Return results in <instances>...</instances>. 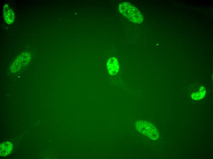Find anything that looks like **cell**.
Returning <instances> with one entry per match:
<instances>
[{"label":"cell","instance_id":"52a82bcc","mask_svg":"<svg viewBox=\"0 0 213 159\" xmlns=\"http://www.w3.org/2000/svg\"><path fill=\"white\" fill-rule=\"evenodd\" d=\"M205 89H200L198 92L194 94V96H192V98L194 99L199 100L205 96Z\"/></svg>","mask_w":213,"mask_h":159},{"label":"cell","instance_id":"6da1fadb","mask_svg":"<svg viewBox=\"0 0 213 159\" xmlns=\"http://www.w3.org/2000/svg\"><path fill=\"white\" fill-rule=\"evenodd\" d=\"M120 13L130 21L136 24L142 22L143 18L140 11L136 7L128 2L121 3L118 6Z\"/></svg>","mask_w":213,"mask_h":159},{"label":"cell","instance_id":"7a4b0ae2","mask_svg":"<svg viewBox=\"0 0 213 159\" xmlns=\"http://www.w3.org/2000/svg\"><path fill=\"white\" fill-rule=\"evenodd\" d=\"M137 130L144 135L153 140H156L159 135L156 128L151 123L143 120H138L136 122Z\"/></svg>","mask_w":213,"mask_h":159},{"label":"cell","instance_id":"5b68a950","mask_svg":"<svg viewBox=\"0 0 213 159\" xmlns=\"http://www.w3.org/2000/svg\"><path fill=\"white\" fill-rule=\"evenodd\" d=\"M3 13L6 22L9 24L12 23L14 19V13L7 4L5 5L4 6Z\"/></svg>","mask_w":213,"mask_h":159},{"label":"cell","instance_id":"277c9868","mask_svg":"<svg viewBox=\"0 0 213 159\" xmlns=\"http://www.w3.org/2000/svg\"><path fill=\"white\" fill-rule=\"evenodd\" d=\"M107 67L110 75H114L116 74L118 72L119 68L117 59L114 57L110 58L107 61Z\"/></svg>","mask_w":213,"mask_h":159},{"label":"cell","instance_id":"8992f818","mask_svg":"<svg viewBox=\"0 0 213 159\" xmlns=\"http://www.w3.org/2000/svg\"><path fill=\"white\" fill-rule=\"evenodd\" d=\"M13 145L10 142L7 141L0 144V155L1 156H6L9 155L13 149Z\"/></svg>","mask_w":213,"mask_h":159},{"label":"cell","instance_id":"3957f363","mask_svg":"<svg viewBox=\"0 0 213 159\" xmlns=\"http://www.w3.org/2000/svg\"><path fill=\"white\" fill-rule=\"evenodd\" d=\"M30 58V55L27 53H23L18 57L13 63L11 66V70L17 71L26 64Z\"/></svg>","mask_w":213,"mask_h":159}]
</instances>
